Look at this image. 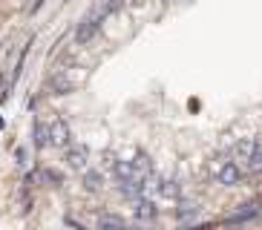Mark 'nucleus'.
<instances>
[{"label": "nucleus", "mask_w": 262, "mask_h": 230, "mask_svg": "<svg viewBox=\"0 0 262 230\" xmlns=\"http://www.w3.org/2000/svg\"><path fill=\"white\" fill-rule=\"evenodd\" d=\"M256 150H259V141H254V138H242V141L236 144V150H233V153H236V161H239V164H245V161L251 158Z\"/></svg>", "instance_id": "5"}, {"label": "nucleus", "mask_w": 262, "mask_h": 230, "mask_svg": "<svg viewBox=\"0 0 262 230\" xmlns=\"http://www.w3.org/2000/svg\"><path fill=\"white\" fill-rule=\"evenodd\" d=\"M35 144H38V147H49V130H47V124H38V127H35Z\"/></svg>", "instance_id": "10"}, {"label": "nucleus", "mask_w": 262, "mask_h": 230, "mask_svg": "<svg viewBox=\"0 0 262 230\" xmlns=\"http://www.w3.org/2000/svg\"><path fill=\"white\" fill-rule=\"evenodd\" d=\"M101 184H104V173H86V190H98Z\"/></svg>", "instance_id": "11"}, {"label": "nucleus", "mask_w": 262, "mask_h": 230, "mask_svg": "<svg viewBox=\"0 0 262 230\" xmlns=\"http://www.w3.org/2000/svg\"><path fill=\"white\" fill-rule=\"evenodd\" d=\"M242 176H245V170L239 167L236 161H225V164H219V170H216V181L225 184V187L239 184V181H242Z\"/></svg>", "instance_id": "1"}, {"label": "nucleus", "mask_w": 262, "mask_h": 230, "mask_svg": "<svg viewBox=\"0 0 262 230\" xmlns=\"http://www.w3.org/2000/svg\"><path fill=\"white\" fill-rule=\"evenodd\" d=\"M67 164H70L72 170H78V173H86V167H90V150H86L84 144L70 147V153H67Z\"/></svg>", "instance_id": "3"}, {"label": "nucleus", "mask_w": 262, "mask_h": 230, "mask_svg": "<svg viewBox=\"0 0 262 230\" xmlns=\"http://www.w3.org/2000/svg\"><path fill=\"white\" fill-rule=\"evenodd\" d=\"M101 29V20L98 17H86L84 23H78V29H75V43L78 46H84V43H90V40L95 38V32Z\"/></svg>", "instance_id": "4"}, {"label": "nucleus", "mask_w": 262, "mask_h": 230, "mask_svg": "<svg viewBox=\"0 0 262 230\" xmlns=\"http://www.w3.org/2000/svg\"><path fill=\"white\" fill-rule=\"evenodd\" d=\"M259 144H262V141H259Z\"/></svg>", "instance_id": "13"}, {"label": "nucleus", "mask_w": 262, "mask_h": 230, "mask_svg": "<svg viewBox=\"0 0 262 230\" xmlns=\"http://www.w3.org/2000/svg\"><path fill=\"white\" fill-rule=\"evenodd\" d=\"M47 130H49V144L52 147H67L70 144V127H67V121L63 118H52V121L47 124Z\"/></svg>", "instance_id": "2"}, {"label": "nucleus", "mask_w": 262, "mask_h": 230, "mask_svg": "<svg viewBox=\"0 0 262 230\" xmlns=\"http://www.w3.org/2000/svg\"><path fill=\"white\" fill-rule=\"evenodd\" d=\"M136 216H139L141 222H153L156 216H159V210H156V204L150 199L141 196V199H136Z\"/></svg>", "instance_id": "6"}, {"label": "nucleus", "mask_w": 262, "mask_h": 230, "mask_svg": "<svg viewBox=\"0 0 262 230\" xmlns=\"http://www.w3.org/2000/svg\"><path fill=\"white\" fill-rule=\"evenodd\" d=\"M242 170H245V173H251V176H259V173H262V144H259V150H256V153L251 155L245 164H242Z\"/></svg>", "instance_id": "8"}, {"label": "nucleus", "mask_w": 262, "mask_h": 230, "mask_svg": "<svg viewBox=\"0 0 262 230\" xmlns=\"http://www.w3.org/2000/svg\"><path fill=\"white\" fill-rule=\"evenodd\" d=\"M256 213H259V207H256V204H245V210H236V213H233L231 219H228V222H231V224H236V222H248V219H254Z\"/></svg>", "instance_id": "9"}, {"label": "nucleus", "mask_w": 262, "mask_h": 230, "mask_svg": "<svg viewBox=\"0 0 262 230\" xmlns=\"http://www.w3.org/2000/svg\"><path fill=\"white\" fill-rule=\"evenodd\" d=\"M98 230H130V224L124 222L121 216L104 213V216H98Z\"/></svg>", "instance_id": "7"}, {"label": "nucleus", "mask_w": 262, "mask_h": 230, "mask_svg": "<svg viewBox=\"0 0 262 230\" xmlns=\"http://www.w3.org/2000/svg\"><path fill=\"white\" fill-rule=\"evenodd\" d=\"M52 89H58V95H63V92H70L72 86H70V81H63V78H52Z\"/></svg>", "instance_id": "12"}]
</instances>
